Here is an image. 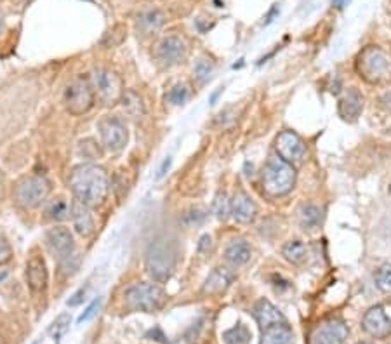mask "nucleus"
<instances>
[{
  "label": "nucleus",
  "instance_id": "1",
  "mask_svg": "<svg viewBox=\"0 0 391 344\" xmlns=\"http://www.w3.org/2000/svg\"><path fill=\"white\" fill-rule=\"evenodd\" d=\"M68 185H70L75 198L87 207H96V205L103 204L110 190L108 174L104 172V169L93 165V163L75 167L71 170Z\"/></svg>",
  "mask_w": 391,
  "mask_h": 344
},
{
  "label": "nucleus",
  "instance_id": "2",
  "mask_svg": "<svg viewBox=\"0 0 391 344\" xmlns=\"http://www.w3.org/2000/svg\"><path fill=\"white\" fill-rule=\"evenodd\" d=\"M145 266L156 284H164L172 277L176 268V249L167 238H155L146 249Z\"/></svg>",
  "mask_w": 391,
  "mask_h": 344
},
{
  "label": "nucleus",
  "instance_id": "3",
  "mask_svg": "<svg viewBox=\"0 0 391 344\" xmlns=\"http://www.w3.org/2000/svg\"><path fill=\"white\" fill-rule=\"evenodd\" d=\"M296 185L294 167L279 155L270 157L263 169V188L270 196H283L291 193Z\"/></svg>",
  "mask_w": 391,
  "mask_h": 344
},
{
  "label": "nucleus",
  "instance_id": "4",
  "mask_svg": "<svg viewBox=\"0 0 391 344\" xmlns=\"http://www.w3.org/2000/svg\"><path fill=\"white\" fill-rule=\"evenodd\" d=\"M127 310L143 311V313H155L161 311L167 303V294L162 287L155 284H134L123 293Z\"/></svg>",
  "mask_w": 391,
  "mask_h": 344
},
{
  "label": "nucleus",
  "instance_id": "5",
  "mask_svg": "<svg viewBox=\"0 0 391 344\" xmlns=\"http://www.w3.org/2000/svg\"><path fill=\"white\" fill-rule=\"evenodd\" d=\"M357 68L360 77L369 84L391 82V60L379 47H367L358 56Z\"/></svg>",
  "mask_w": 391,
  "mask_h": 344
},
{
  "label": "nucleus",
  "instance_id": "6",
  "mask_svg": "<svg viewBox=\"0 0 391 344\" xmlns=\"http://www.w3.org/2000/svg\"><path fill=\"white\" fill-rule=\"evenodd\" d=\"M63 101L67 110L75 117L87 113L94 104V89L91 78L80 75L71 80V84L64 91Z\"/></svg>",
  "mask_w": 391,
  "mask_h": 344
},
{
  "label": "nucleus",
  "instance_id": "7",
  "mask_svg": "<svg viewBox=\"0 0 391 344\" xmlns=\"http://www.w3.org/2000/svg\"><path fill=\"white\" fill-rule=\"evenodd\" d=\"M51 192V185L44 176H30L18 183L14 190L16 202L25 209H35L44 202Z\"/></svg>",
  "mask_w": 391,
  "mask_h": 344
},
{
  "label": "nucleus",
  "instance_id": "8",
  "mask_svg": "<svg viewBox=\"0 0 391 344\" xmlns=\"http://www.w3.org/2000/svg\"><path fill=\"white\" fill-rule=\"evenodd\" d=\"M93 89L104 104H115L123 94L122 78L110 70H94L93 71Z\"/></svg>",
  "mask_w": 391,
  "mask_h": 344
},
{
  "label": "nucleus",
  "instance_id": "9",
  "mask_svg": "<svg viewBox=\"0 0 391 344\" xmlns=\"http://www.w3.org/2000/svg\"><path fill=\"white\" fill-rule=\"evenodd\" d=\"M97 129H99L104 148L110 152H120L126 148L129 134H127V127L122 120L117 117H106L97 124Z\"/></svg>",
  "mask_w": 391,
  "mask_h": 344
},
{
  "label": "nucleus",
  "instance_id": "10",
  "mask_svg": "<svg viewBox=\"0 0 391 344\" xmlns=\"http://www.w3.org/2000/svg\"><path fill=\"white\" fill-rule=\"evenodd\" d=\"M156 60L161 61L164 67H174L181 63L187 56V44L178 35H167L162 38L155 49Z\"/></svg>",
  "mask_w": 391,
  "mask_h": 344
},
{
  "label": "nucleus",
  "instance_id": "11",
  "mask_svg": "<svg viewBox=\"0 0 391 344\" xmlns=\"http://www.w3.org/2000/svg\"><path fill=\"white\" fill-rule=\"evenodd\" d=\"M45 242H47V247L49 251H51V254L54 255L60 263L63 260H67V257H70V255H73L75 242L68 228H63V226L51 228L47 233H45Z\"/></svg>",
  "mask_w": 391,
  "mask_h": 344
},
{
  "label": "nucleus",
  "instance_id": "12",
  "mask_svg": "<svg viewBox=\"0 0 391 344\" xmlns=\"http://www.w3.org/2000/svg\"><path fill=\"white\" fill-rule=\"evenodd\" d=\"M362 327L374 339H386L391 334V320L383 306H372L365 311Z\"/></svg>",
  "mask_w": 391,
  "mask_h": 344
},
{
  "label": "nucleus",
  "instance_id": "13",
  "mask_svg": "<svg viewBox=\"0 0 391 344\" xmlns=\"http://www.w3.org/2000/svg\"><path fill=\"white\" fill-rule=\"evenodd\" d=\"M275 146L280 159H283L289 163L299 162L306 153V146L303 139L292 130H283L282 134H279Z\"/></svg>",
  "mask_w": 391,
  "mask_h": 344
},
{
  "label": "nucleus",
  "instance_id": "14",
  "mask_svg": "<svg viewBox=\"0 0 391 344\" xmlns=\"http://www.w3.org/2000/svg\"><path fill=\"white\" fill-rule=\"evenodd\" d=\"M348 337V329L341 320L332 319L320 323L313 330L309 344H344Z\"/></svg>",
  "mask_w": 391,
  "mask_h": 344
},
{
  "label": "nucleus",
  "instance_id": "15",
  "mask_svg": "<svg viewBox=\"0 0 391 344\" xmlns=\"http://www.w3.org/2000/svg\"><path fill=\"white\" fill-rule=\"evenodd\" d=\"M235 273L230 268H214L209 277L205 278L204 285H202V293L207 294V296H217V294H223L230 289V285L233 284Z\"/></svg>",
  "mask_w": 391,
  "mask_h": 344
},
{
  "label": "nucleus",
  "instance_id": "16",
  "mask_svg": "<svg viewBox=\"0 0 391 344\" xmlns=\"http://www.w3.org/2000/svg\"><path fill=\"white\" fill-rule=\"evenodd\" d=\"M257 216V207L254 204L250 196L244 192L235 193L233 200H231V218L237 222H252Z\"/></svg>",
  "mask_w": 391,
  "mask_h": 344
},
{
  "label": "nucleus",
  "instance_id": "17",
  "mask_svg": "<svg viewBox=\"0 0 391 344\" xmlns=\"http://www.w3.org/2000/svg\"><path fill=\"white\" fill-rule=\"evenodd\" d=\"M49 273L47 266H45V261L38 255H34L28 264H26V282H28V287H30L34 293H42V290L47 287Z\"/></svg>",
  "mask_w": 391,
  "mask_h": 344
},
{
  "label": "nucleus",
  "instance_id": "18",
  "mask_svg": "<svg viewBox=\"0 0 391 344\" xmlns=\"http://www.w3.org/2000/svg\"><path fill=\"white\" fill-rule=\"evenodd\" d=\"M362 110H364V96L360 94V91L351 87V89H348V93L339 100V115H341L344 120L353 122V120H357L358 117H360Z\"/></svg>",
  "mask_w": 391,
  "mask_h": 344
},
{
  "label": "nucleus",
  "instance_id": "19",
  "mask_svg": "<svg viewBox=\"0 0 391 344\" xmlns=\"http://www.w3.org/2000/svg\"><path fill=\"white\" fill-rule=\"evenodd\" d=\"M71 221H73L75 229H77L78 235H82V237H89L91 233L94 231V218H93V212L87 205L80 204V202H75L71 205Z\"/></svg>",
  "mask_w": 391,
  "mask_h": 344
},
{
  "label": "nucleus",
  "instance_id": "20",
  "mask_svg": "<svg viewBox=\"0 0 391 344\" xmlns=\"http://www.w3.org/2000/svg\"><path fill=\"white\" fill-rule=\"evenodd\" d=\"M250 255H252V249H250L249 242L244 238H235L224 249V260L231 266H244L246 263H249Z\"/></svg>",
  "mask_w": 391,
  "mask_h": 344
},
{
  "label": "nucleus",
  "instance_id": "21",
  "mask_svg": "<svg viewBox=\"0 0 391 344\" xmlns=\"http://www.w3.org/2000/svg\"><path fill=\"white\" fill-rule=\"evenodd\" d=\"M292 343V329L287 325V322H276L263 329L261 344H291Z\"/></svg>",
  "mask_w": 391,
  "mask_h": 344
},
{
  "label": "nucleus",
  "instance_id": "22",
  "mask_svg": "<svg viewBox=\"0 0 391 344\" xmlns=\"http://www.w3.org/2000/svg\"><path fill=\"white\" fill-rule=\"evenodd\" d=\"M254 317H256L261 329H265V327L276 322H285V319H283V314L279 311V308H275L266 299L257 301L256 306H254Z\"/></svg>",
  "mask_w": 391,
  "mask_h": 344
},
{
  "label": "nucleus",
  "instance_id": "23",
  "mask_svg": "<svg viewBox=\"0 0 391 344\" xmlns=\"http://www.w3.org/2000/svg\"><path fill=\"white\" fill-rule=\"evenodd\" d=\"M71 214V205L68 204L63 196L52 198L47 205H45V218L51 221H64L70 218Z\"/></svg>",
  "mask_w": 391,
  "mask_h": 344
},
{
  "label": "nucleus",
  "instance_id": "24",
  "mask_svg": "<svg viewBox=\"0 0 391 344\" xmlns=\"http://www.w3.org/2000/svg\"><path fill=\"white\" fill-rule=\"evenodd\" d=\"M298 219H299V225H301L303 229H311L318 228L322 222V211L317 207V205H303L298 212Z\"/></svg>",
  "mask_w": 391,
  "mask_h": 344
},
{
  "label": "nucleus",
  "instance_id": "25",
  "mask_svg": "<svg viewBox=\"0 0 391 344\" xmlns=\"http://www.w3.org/2000/svg\"><path fill=\"white\" fill-rule=\"evenodd\" d=\"M136 25H138V30L141 32V34L145 35L153 34V32H156L162 25H164V14H162L161 11L143 12V14L138 16Z\"/></svg>",
  "mask_w": 391,
  "mask_h": 344
},
{
  "label": "nucleus",
  "instance_id": "26",
  "mask_svg": "<svg viewBox=\"0 0 391 344\" xmlns=\"http://www.w3.org/2000/svg\"><path fill=\"white\" fill-rule=\"evenodd\" d=\"M250 339H252V332L244 323H237L223 334L224 344H249Z\"/></svg>",
  "mask_w": 391,
  "mask_h": 344
},
{
  "label": "nucleus",
  "instance_id": "27",
  "mask_svg": "<svg viewBox=\"0 0 391 344\" xmlns=\"http://www.w3.org/2000/svg\"><path fill=\"white\" fill-rule=\"evenodd\" d=\"M282 254L289 263L301 264L306 260V245L301 240L287 242L282 247Z\"/></svg>",
  "mask_w": 391,
  "mask_h": 344
},
{
  "label": "nucleus",
  "instance_id": "28",
  "mask_svg": "<svg viewBox=\"0 0 391 344\" xmlns=\"http://www.w3.org/2000/svg\"><path fill=\"white\" fill-rule=\"evenodd\" d=\"M120 100H122L123 108H126V111L129 115H132V117H141V115H145V104H143L141 96H139L138 93H134V91H126Z\"/></svg>",
  "mask_w": 391,
  "mask_h": 344
},
{
  "label": "nucleus",
  "instance_id": "29",
  "mask_svg": "<svg viewBox=\"0 0 391 344\" xmlns=\"http://www.w3.org/2000/svg\"><path fill=\"white\" fill-rule=\"evenodd\" d=\"M213 212L220 221H226L228 216L231 214V200H228L226 193L224 192H220L216 196H214Z\"/></svg>",
  "mask_w": 391,
  "mask_h": 344
},
{
  "label": "nucleus",
  "instance_id": "30",
  "mask_svg": "<svg viewBox=\"0 0 391 344\" xmlns=\"http://www.w3.org/2000/svg\"><path fill=\"white\" fill-rule=\"evenodd\" d=\"M70 322H71L70 314L68 313L60 314V317L52 322L51 329H49V334L52 336V339L56 341V343H60L61 337H63L64 334H67V330L70 329Z\"/></svg>",
  "mask_w": 391,
  "mask_h": 344
},
{
  "label": "nucleus",
  "instance_id": "31",
  "mask_svg": "<svg viewBox=\"0 0 391 344\" xmlns=\"http://www.w3.org/2000/svg\"><path fill=\"white\" fill-rule=\"evenodd\" d=\"M374 280H376L377 289L386 294H391V263L379 266V270L374 275Z\"/></svg>",
  "mask_w": 391,
  "mask_h": 344
},
{
  "label": "nucleus",
  "instance_id": "32",
  "mask_svg": "<svg viewBox=\"0 0 391 344\" xmlns=\"http://www.w3.org/2000/svg\"><path fill=\"white\" fill-rule=\"evenodd\" d=\"M167 100L172 104H182L190 100V89H188L187 84H178L171 89V93L167 94Z\"/></svg>",
  "mask_w": 391,
  "mask_h": 344
},
{
  "label": "nucleus",
  "instance_id": "33",
  "mask_svg": "<svg viewBox=\"0 0 391 344\" xmlns=\"http://www.w3.org/2000/svg\"><path fill=\"white\" fill-rule=\"evenodd\" d=\"M205 218H207L205 209L191 207L190 211H187L185 212V216H182V222H185L187 226H198L205 221Z\"/></svg>",
  "mask_w": 391,
  "mask_h": 344
},
{
  "label": "nucleus",
  "instance_id": "34",
  "mask_svg": "<svg viewBox=\"0 0 391 344\" xmlns=\"http://www.w3.org/2000/svg\"><path fill=\"white\" fill-rule=\"evenodd\" d=\"M193 73L195 78H197L200 84H204V82L209 80L211 73H213V63H209L207 60H198L197 63H195Z\"/></svg>",
  "mask_w": 391,
  "mask_h": 344
},
{
  "label": "nucleus",
  "instance_id": "35",
  "mask_svg": "<svg viewBox=\"0 0 391 344\" xmlns=\"http://www.w3.org/2000/svg\"><path fill=\"white\" fill-rule=\"evenodd\" d=\"M198 330H200V325L197 323V327H191V329H188L187 332L182 334V336H179L178 339L174 341L172 344H195L197 343V336H198Z\"/></svg>",
  "mask_w": 391,
  "mask_h": 344
},
{
  "label": "nucleus",
  "instance_id": "36",
  "mask_svg": "<svg viewBox=\"0 0 391 344\" xmlns=\"http://www.w3.org/2000/svg\"><path fill=\"white\" fill-rule=\"evenodd\" d=\"M101 303H103V301H101V297H97V299H94L93 303H91L89 306H87V310L84 311V313L80 314V317H78V323H84V322H87V320L93 319L94 314H96L97 311H99Z\"/></svg>",
  "mask_w": 391,
  "mask_h": 344
},
{
  "label": "nucleus",
  "instance_id": "37",
  "mask_svg": "<svg viewBox=\"0 0 391 344\" xmlns=\"http://www.w3.org/2000/svg\"><path fill=\"white\" fill-rule=\"evenodd\" d=\"M12 260V249L11 244L5 240V237L0 235V264H5Z\"/></svg>",
  "mask_w": 391,
  "mask_h": 344
},
{
  "label": "nucleus",
  "instance_id": "38",
  "mask_svg": "<svg viewBox=\"0 0 391 344\" xmlns=\"http://www.w3.org/2000/svg\"><path fill=\"white\" fill-rule=\"evenodd\" d=\"M78 268V255H70V257H67V260L61 261V271H63V275H71L75 273Z\"/></svg>",
  "mask_w": 391,
  "mask_h": 344
},
{
  "label": "nucleus",
  "instance_id": "39",
  "mask_svg": "<svg viewBox=\"0 0 391 344\" xmlns=\"http://www.w3.org/2000/svg\"><path fill=\"white\" fill-rule=\"evenodd\" d=\"M86 290H87L86 287H82V289H78L77 293H75L73 296H71L70 299H68V306L73 308V306H78V304L82 303L84 297H86Z\"/></svg>",
  "mask_w": 391,
  "mask_h": 344
},
{
  "label": "nucleus",
  "instance_id": "40",
  "mask_svg": "<svg viewBox=\"0 0 391 344\" xmlns=\"http://www.w3.org/2000/svg\"><path fill=\"white\" fill-rule=\"evenodd\" d=\"M146 337H153V341H156V343H162V344L167 343V337L164 336L162 329H158V327H155V329L150 330V332L146 334Z\"/></svg>",
  "mask_w": 391,
  "mask_h": 344
},
{
  "label": "nucleus",
  "instance_id": "41",
  "mask_svg": "<svg viewBox=\"0 0 391 344\" xmlns=\"http://www.w3.org/2000/svg\"><path fill=\"white\" fill-rule=\"evenodd\" d=\"M211 249H213V238L209 237V235H204V237L200 238V242H198V251L209 252Z\"/></svg>",
  "mask_w": 391,
  "mask_h": 344
},
{
  "label": "nucleus",
  "instance_id": "42",
  "mask_svg": "<svg viewBox=\"0 0 391 344\" xmlns=\"http://www.w3.org/2000/svg\"><path fill=\"white\" fill-rule=\"evenodd\" d=\"M169 167H171V159H165L164 163H162V165H161V170H158V174H156V178H158V179L164 178L165 172H167V170H169Z\"/></svg>",
  "mask_w": 391,
  "mask_h": 344
},
{
  "label": "nucleus",
  "instance_id": "43",
  "mask_svg": "<svg viewBox=\"0 0 391 344\" xmlns=\"http://www.w3.org/2000/svg\"><path fill=\"white\" fill-rule=\"evenodd\" d=\"M381 101H383L384 108H386V110H388V111H390V113H391V91H390V93H386V94H384V96H383V100H381Z\"/></svg>",
  "mask_w": 391,
  "mask_h": 344
},
{
  "label": "nucleus",
  "instance_id": "44",
  "mask_svg": "<svg viewBox=\"0 0 391 344\" xmlns=\"http://www.w3.org/2000/svg\"><path fill=\"white\" fill-rule=\"evenodd\" d=\"M348 2H350V0H332V4L339 9H343L344 5H348Z\"/></svg>",
  "mask_w": 391,
  "mask_h": 344
},
{
  "label": "nucleus",
  "instance_id": "45",
  "mask_svg": "<svg viewBox=\"0 0 391 344\" xmlns=\"http://www.w3.org/2000/svg\"><path fill=\"white\" fill-rule=\"evenodd\" d=\"M357 344H376V343H370V341H360V343Z\"/></svg>",
  "mask_w": 391,
  "mask_h": 344
}]
</instances>
